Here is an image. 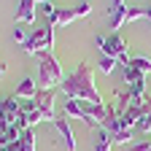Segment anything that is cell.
<instances>
[{"label":"cell","instance_id":"484cf974","mask_svg":"<svg viewBox=\"0 0 151 151\" xmlns=\"http://www.w3.org/2000/svg\"><path fill=\"white\" fill-rule=\"evenodd\" d=\"M35 3H49V0H35Z\"/></svg>","mask_w":151,"mask_h":151},{"label":"cell","instance_id":"8fae6325","mask_svg":"<svg viewBox=\"0 0 151 151\" xmlns=\"http://www.w3.org/2000/svg\"><path fill=\"white\" fill-rule=\"evenodd\" d=\"M92 146H94V151H111L113 148V135L105 127H97V132L92 138Z\"/></svg>","mask_w":151,"mask_h":151},{"label":"cell","instance_id":"9c48e42d","mask_svg":"<svg viewBox=\"0 0 151 151\" xmlns=\"http://www.w3.org/2000/svg\"><path fill=\"white\" fill-rule=\"evenodd\" d=\"M35 94H38V81H32V78H22V81H19V86L14 89V97H16L19 103H22V100L30 103Z\"/></svg>","mask_w":151,"mask_h":151},{"label":"cell","instance_id":"6da1fadb","mask_svg":"<svg viewBox=\"0 0 151 151\" xmlns=\"http://www.w3.org/2000/svg\"><path fill=\"white\" fill-rule=\"evenodd\" d=\"M60 86H62V94H65L68 100H81V103L105 105L97 84H94V70H92V65H86V62H81L70 76H65V81H62Z\"/></svg>","mask_w":151,"mask_h":151},{"label":"cell","instance_id":"d6986e66","mask_svg":"<svg viewBox=\"0 0 151 151\" xmlns=\"http://www.w3.org/2000/svg\"><path fill=\"white\" fill-rule=\"evenodd\" d=\"M41 14L49 19V22L54 24V19H57V14H60V8H57L54 3H51V0H49V3H41Z\"/></svg>","mask_w":151,"mask_h":151},{"label":"cell","instance_id":"30bf717a","mask_svg":"<svg viewBox=\"0 0 151 151\" xmlns=\"http://www.w3.org/2000/svg\"><path fill=\"white\" fill-rule=\"evenodd\" d=\"M35 0H19V11H16V22L19 24H32L35 22Z\"/></svg>","mask_w":151,"mask_h":151},{"label":"cell","instance_id":"5bb4252c","mask_svg":"<svg viewBox=\"0 0 151 151\" xmlns=\"http://www.w3.org/2000/svg\"><path fill=\"white\" fill-rule=\"evenodd\" d=\"M73 19H78V16H76V8H60V14H57V19H54V27L70 24Z\"/></svg>","mask_w":151,"mask_h":151},{"label":"cell","instance_id":"ac0fdd59","mask_svg":"<svg viewBox=\"0 0 151 151\" xmlns=\"http://www.w3.org/2000/svg\"><path fill=\"white\" fill-rule=\"evenodd\" d=\"M132 135H135V129H122L113 135V146H129L132 143Z\"/></svg>","mask_w":151,"mask_h":151},{"label":"cell","instance_id":"cb8c5ba5","mask_svg":"<svg viewBox=\"0 0 151 151\" xmlns=\"http://www.w3.org/2000/svg\"><path fill=\"white\" fill-rule=\"evenodd\" d=\"M14 41H16V43H19V46H22V43H24V41H27V32H24V30H22V27H14Z\"/></svg>","mask_w":151,"mask_h":151},{"label":"cell","instance_id":"5b68a950","mask_svg":"<svg viewBox=\"0 0 151 151\" xmlns=\"http://www.w3.org/2000/svg\"><path fill=\"white\" fill-rule=\"evenodd\" d=\"M32 103L43 113V122H57V116H54V89H38Z\"/></svg>","mask_w":151,"mask_h":151},{"label":"cell","instance_id":"7a4b0ae2","mask_svg":"<svg viewBox=\"0 0 151 151\" xmlns=\"http://www.w3.org/2000/svg\"><path fill=\"white\" fill-rule=\"evenodd\" d=\"M41 65H38V89H54L57 84L65 81V73L60 60L51 54V51H41Z\"/></svg>","mask_w":151,"mask_h":151},{"label":"cell","instance_id":"7c38bea8","mask_svg":"<svg viewBox=\"0 0 151 151\" xmlns=\"http://www.w3.org/2000/svg\"><path fill=\"white\" fill-rule=\"evenodd\" d=\"M65 116H68L70 122H73V119H78V122L86 124V113H84L81 100H65Z\"/></svg>","mask_w":151,"mask_h":151},{"label":"cell","instance_id":"e0dca14e","mask_svg":"<svg viewBox=\"0 0 151 151\" xmlns=\"http://www.w3.org/2000/svg\"><path fill=\"white\" fill-rule=\"evenodd\" d=\"M124 81L132 86V84H140V81H146V76H143L140 70H135L132 65H127V68H124Z\"/></svg>","mask_w":151,"mask_h":151},{"label":"cell","instance_id":"44dd1931","mask_svg":"<svg viewBox=\"0 0 151 151\" xmlns=\"http://www.w3.org/2000/svg\"><path fill=\"white\" fill-rule=\"evenodd\" d=\"M138 132H143V135H151V113L148 116H143L140 122H138V127H135Z\"/></svg>","mask_w":151,"mask_h":151},{"label":"cell","instance_id":"603a6c76","mask_svg":"<svg viewBox=\"0 0 151 151\" xmlns=\"http://www.w3.org/2000/svg\"><path fill=\"white\" fill-rule=\"evenodd\" d=\"M89 14H92V6H89V0H84L81 6H76V16H78V19H81V16H89Z\"/></svg>","mask_w":151,"mask_h":151},{"label":"cell","instance_id":"52a82bcc","mask_svg":"<svg viewBox=\"0 0 151 151\" xmlns=\"http://www.w3.org/2000/svg\"><path fill=\"white\" fill-rule=\"evenodd\" d=\"M127 11H129V6L124 3V0H111L108 22H111V30H113V32H119V30H122V24L127 22Z\"/></svg>","mask_w":151,"mask_h":151},{"label":"cell","instance_id":"8992f818","mask_svg":"<svg viewBox=\"0 0 151 151\" xmlns=\"http://www.w3.org/2000/svg\"><path fill=\"white\" fill-rule=\"evenodd\" d=\"M19 111H22V103H19L14 94H0V122L6 124H16L19 122Z\"/></svg>","mask_w":151,"mask_h":151},{"label":"cell","instance_id":"277c9868","mask_svg":"<svg viewBox=\"0 0 151 151\" xmlns=\"http://www.w3.org/2000/svg\"><path fill=\"white\" fill-rule=\"evenodd\" d=\"M54 49V24L49 27H41V30H32L27 35V41L22 43V51L35 57V54H41V51H51Z\"/></svg>","mask_w":151,"mask_h":151},{"label":"cell","instance_id":"4fadbf2b","mask_svg":"<svg viewBox=\"0 0 151 151\" xmlns=\"http://www.w3.org/2000/svg\"><path fill=\"white\" fill-rule=\"evenodd\" d=\"M19 148L22 151H35V129L32 127L22 129V135H19Z\"/></svg>","mask_w":151,"mask_h":151},{"label":"cell","instance_id":"3957f363","mask_svg":"<svg viewBox=\"0 0 151 151\" xmlns=\"http://www.w3.org/2000/svg\"><path fill=\"white\" fill-rule=\"evenodd\" d=\"M94 43H97V49H100V54H105V57H113L119 65H129V49H127V41L119 35V32H111V35H94Z\"/></svg>","mask_w":151,"mask_h":151},{"label":"cell","instance_id":"ba28073f","mask_svg":"<svg viewBox=\"0 0 151 151\" xmlns=\"http://www.w3.org/2000/svg\"><path fill=\"white\" fill-rule=\"evenodd\" d=\"M54 127H57V132L62 135L65 148H68V151H76V132H73V127H70V119H68V116H57Z\"/></svg>","mask_w":151,"mask_h":151},{"label":"cell","instance_id":"4316f807","mask_svg":"<svg viewBox=\"0 0 151 151\" xmlns=\"http://www.w3.org/2000/svg\"><path fill=\"white\" fill-rule=\"evenodd\" d=\"M0 151H3V148H0Z\"/></svg>","mask_w":151,"mask_h":151},{"label":"cell","instance_id":"ffe728a7","mask_svg":"<svg viewBox=\"0 0 151 151\" xmlns=\"http://www.w3.org/2000/svg\"><path fill=\"white\" fill-rule=\"evenodd\" d=\"M135 19H146V8H143V6H129L127 22H135Z\"/></svg>","mask_w":151,"mask_h":151},{"label":"cell","instance_id":"9a60e30c","mask_svg":"<svg viewBox=\"0 0 151 151\" xmlns=\"http://www.w3.org/2000/svg\"><path fill=\"white\" fill-rule=\"evenodd\" d=\"M129 65L135 68V70H140L143 76H148V73H151V60H148V57H143V54L132 57V60H129Z\"/></svg>","mask_w":151,"mask_h":151},{"label":"cell","instance_id":"2e32d148","mask_svg":"<svg viewBox=\"0 0 151 151\" xmlns=\"http://www.w3.org/2000/svg\"><path fill=\"white\" fill-rule=\"evenodd\" d=\"M97 70H100V73H105V76H111L113 70H116V60H113V57L100 54V60H97Z\"/></svg>","mask_w":151,"mask_h":151},{"label":"cell","instance_id":"7402d4cb","mask_svg":"<svg viewBox=\"0 0 151 151\" xmlns=\"http://www.w3.org/2000/svg\"><path fill=\"white\" fill-rule=\"evenodd\" d=\"M129 151H151V140H135V143H129Z\"/></svg>","mask_w":151,"mask_h":151},{"label":"cell","instance_id":"d4e9b609","mask_svg":"<svg viewBox=\"0 0 151 151\" xmlns=\"http://www.w3.org/2000/svg\"><path fill=\"white\" fill-rule=\"evenodd\" d=\"M3 76H6V65H3V62H0V78H3Z\"/></svg>","mask_w":151,"mask_h":151}]
</instances>
